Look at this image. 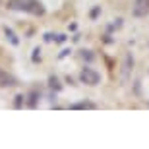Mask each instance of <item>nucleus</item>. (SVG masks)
<instances>
[{"instance_id": "obj_1", "label": "nucleus", "mask_w": 149, "mask_h": 149, "mask_svg": "<svg viewBox=\"0 0 149 149\" xmlns=\"http://www.w3.org/2000/svg\"><path fill=\"white\" fill-rule=\"evenodd\" d=\"M8 10L14 12H23V14H31V16H45V6L39 0H8L6 2Z\"/></svg>"}, {"instance_id": "obj_4", "label": "nucleus", "mask_w": 149, "mask_h": 149, "mask_svg": "<svg viewBox=\"0 0 149 149\" xmlns=\"http://www.w3.org/2000/svg\"><path fill=\"white\" fill-rule=\"evenodd\" d=\"M0 85H2V87H14V85H17V81H16L14 76H10L8 72H4V70L0 68Z\"/></svg>"}, {"instance_id": "obj_12", "label": "nucleus", "mask_w": 149, "mask_h": 149, "mask_svg": "<svg viewBox=\"0 0 149 149\" xmlns=\"http://www.w3.org/2000/svg\"><path fill=\"white\" fill-rule=\"evenodd\" d=\"M31 58H33V62H39L41 60V49H33V56H31Z\"/></svg>"}, {"instance_id": "obj_5", "label": "nucleus", "mask_w": 149, "mask_h": 149, "mask_svg": "<svg viewBox=\"0 0 149 149\" xmlns=\"http://www.w3.org/2000/svg\"><path fill=\"white\" fill-rule=\"evenodd\" d=\"M132 66H134V56H132V54H126V58H124V64H122V79H128Z\"/></svg>"}, {"instance_id": "obj_10", "label": "nucleus", "mask_w": 149, "mask_h": 149, "mask_svg": "<svg viewBox=\"0 0 149 149\" xmlns=\"http://www.w3.org/2000/svg\"><path fill=\"white\" fill-rule=\"evenodd\" d=\"M79 56H81L83 60H87V62H91L95 58V54L91 52V50H81V52H79Z\"/></svg>"}, {"instance_id": "obj_8", "label": "nucleus", "mask_w": 149, "mask_h": 149, "mask_svg": "<svg viewBox=\"0 0 149 149\" xmlns=\"http://www.w3.org/2000/svg\"><path fill=\"white\" fill-rule=\"evenodd\" d=\"M49 87H50V89H54L56 93H58V91H62V83H60V79H58L56 76H49Z\"/></svg>"}, {"instance_id": "obj_11", "label": "nucleus", "mask_w": 149, "mask_h": 149, "mask_svg": "<svg viewBox=\"0 0 149 149\" xmlns=\"http://www.w3.org/2000/svg\"><path fill=\"white\" fill-rule=\"evenodd\" d=\"M23 103H25V97H23L22 93L19 95H16V101H14V107H16V109H22V105Z\"/></svg>"}, {"instance_id": "obj_13", "label": "nucleus", "mask_w": 149, "mask_h": 149, "mask_svg": "<svg viewBox=\"0 0 149 149\" xmlns=\"http://www.w3.org/2000/svg\"><path fill=\"white\" fill-rule=\"evenodd\" d=\"M99 14H101V6H95L93 10H91V14H89V17H91V19H95Z\"/></svg>"}, {"instance_id": "obj_14", "label": "nucleus", "mask_w": 149, "mask_h": 149, "mask_svg": "<svg viewBox=\"0 0 149 149\" xmlns=\"http://www.w3.org/2000/svg\"><path fill=\"white\" fill-rule=\"evenodd\" d=\"M70 52H72V50H70V49H64V50H62V52H60V54H58V58H60V60H62V58H66V56L70 54Z\"/></svg>"}, {"instance_id": "obj_15", "label": "nucleus", "mask_w": 149, "mask_h": 149, "mask_svg": "<svg viewBox=\"0 0 149 149\" xmlns=\"http://www.w3.org/2000/svg\"><path fill=\"white\" fill-rule=\"evenodd\" d=\"M54 37L56 35H52V33H45V41H54Z\"/></svg>"}, {"instance_id": "obj_6", "label": "nucleus", "mask_w": 149, "mask_h": 149, "mask_svg": "<svg viewBox=\"0 0 149 149\" xmlns=\"http://www.w3.org/2000/svg\"><path fill=\"white\" fill-rule=\"evenodd\" d=\"M70 109H72V111H79V109H91V111H93V109H97V105H95V103H91V101H79V103H72V105H70Z\"/></svg>"}, {"instance_id": "obj_9", "label": "nucleus", "mask_w": 149, "mask_h": 149, "mask_svg": "<svg viewBox=\"0 0 149 149\" xmlns=\"http://www.w3.org/2000/svg\"><path fill=\"white\" fill-rule=\"evenodd\" d=\"M4 35L8 37V41H10V43L14 45V47H17V45H19V39H17V35L14 33V31H12L10 27H4Z\"/></svg>"}, {"instance_id": "obj_7", "label": "nucleus", "mask_w": 149, "mask_h": 149, "mask_svg": "<svg viewBox=\"0 0 149 149\" xmlns=\"http://www.w3.org/2000/svg\"><path fill=\"white\" fill-rule=\"evenodd\" d=\"M39 97H41V93H39L37 89H33V91L29 93V101H27V107H29V109H37V105H39Z\"/></svg>"}, {"instance_id": "obj_16", "label": "nucleus", "mask_w": 149, "mask_h": 149, "mask_svg": "<svg viewBox=\"0 0 149 149\" xmlns=\"http://www.w3.org/2000/svg\"><path fill=\"white\" fill-rule=\"evenodd\" d=\"M147 105H149V103H147Z\"/></svg>"}, {"instance_id": "obj_2", "label": "nucleus", "mask_w": 149, "mask_h": 149, "mask_svg": "<svg viewBox=\"0 0 149 149\" xmlns=\"http://www.w3.org/2000/svg\"><path fill=\"white\" fill-rule=\"evenodd\" d=\"M79 81L85 83V85H97L101 81V74L93 68H83L79 72Z\"/></svg>"}, {"instance_id": "obj_3", "label": "nucleus", "mask_w": 149, "mask_h": 149, "mask_svg": "<svg viewBox=\"0 0 149 149\" xmlns=\"http://www.w3.org/2000/svg\"><path fill=\"white\" fill-rule=\"evenodd\" d=\"M149 14V0H134L132 16L134 17H145Z\"/></svg>"}]
</instances>
